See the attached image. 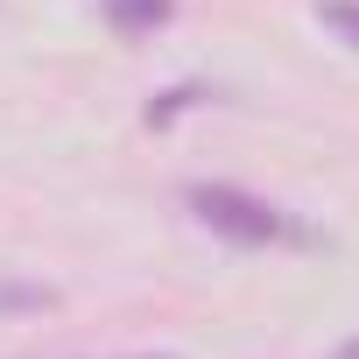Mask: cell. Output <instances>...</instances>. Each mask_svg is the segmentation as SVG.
<instances>
[{
    "instance_id": "6da1fadb",
    "label": "cell",
    "mask_w": 359,
    "mask_h": 359,
    "mask_svg": "<svg viewBox=\"0 0 359 359\" xmlns=\"http://www.w3.org/2000/svg\"><path fill=\"white\" fill-rule=\"evenodd\" d=\"M191 212H198L212 233H226L233 247L303 240V233L289 226V212H282V205H268V198H254V191H233V184H191Z\"/></svg>"
},
{
    "instance_id": "7a4b0ae2",
    "label": "cell",
    "mask_w": 359,
    "mask_h": 359,
    "mask_svg": "<svg viewBox=\"0 0 359 359\" xmlns=\"http://www.w3.org/2000/svg\"><path fill=\"white\" fill-rule=\"evenodd\" d=\"M169 15H176V0H106V22L120 36H155Z\"/></svg>"
},
{
    "instance_id": "3957f363",
    "label": "cell",
    "mask_w": 359,
    "mask_h": 359,
    "mask_svg": "<svg viewBox=\"0 0 359 359\" xmlns=\"http://www.w3.org/2000/svg\"><path fill=\"white\" fill-rule=\"evenodd\" d=\"M317 22H324V29H338V36L359 50V0H324V8H317Z\"/></svg>"
},
{
    "instance_id": "277c9868",
    "label": "cell",
    "mask_w": 359,
    "mask_h": 359,
    "mask_svg": "<svg viewBox=\"0 0 359 359\" xmlns=\"http://www.w3.org/2000/svg\"><path fill=\"white\" fill-rule=\"evenodd\" d=\"M50 289H0V310H50Z\"/></svg>"
},
{
    "instance_id": "5b68a950",
    "label": "cell",
    "mask_w": 359,
    "mask_h": 359,
    "mask_svg": "<svg viewBox=\"0 0 359 359\" xmlns=\"http://www.w3.org/2000/svg\"><path fill=\"white\" fill-rule=\"evenodd\" d=\"M331 359H359V338H345V345H338V352H331Z\"/></svg>"
},
{
    "instance_id": "8992f818",
    "label": "cell",
    "mask_w": 359,
    "mask_h": 359,
    "mask_svg": "<svg viewBox=\"0 0 359 359\" xmlns=\"http://www.w3.org/2000/svg\"><path fill=\"white\" fill-rule=\"evenodd\" d=\"M141 359H169V352H141Z\"/></svg>"
}]
</instances>
